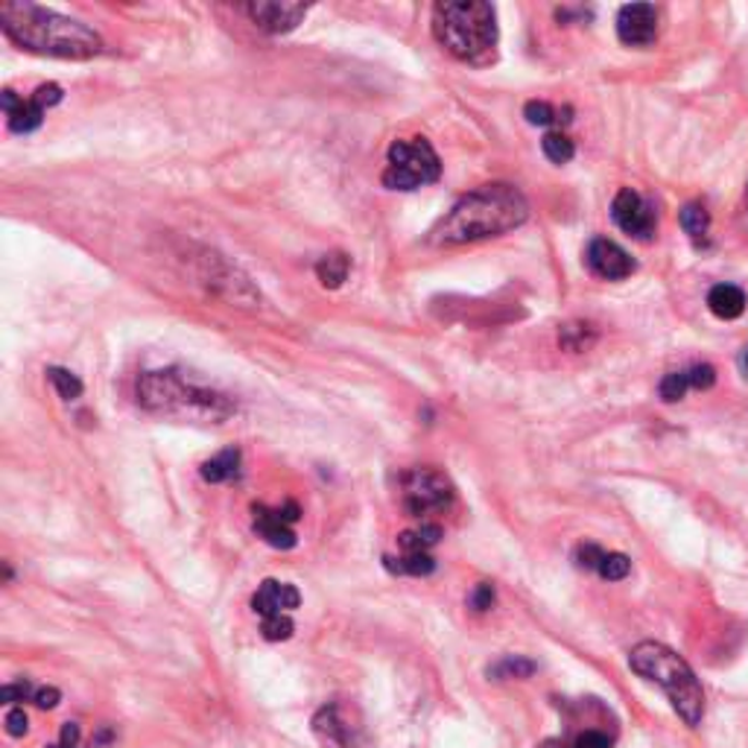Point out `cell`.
Returning <instances> with one entry per match:
<instances>
[{
    "mask_svg": "<svg viewBox=\"0 0 748 748\" xmlns=\"http://www.w3.org/2000/svg\"><path fill=\"white\" fill-rule=\"evenodd\" d=\"M629 666L643 676L647 681L657 685L669 696V702L678 711V716L687 722V725H699L704 716V693L699 678L690 669L685 657L673 652L664 643H655V640H647V643H638L631 649Z\"/></svg>",
    "mask_w": 748,
    "mask_h": 748,
    "instance_id": "4",
    "label": "cell"
},
{
    "mask_svg": "<svg viewBox=\"0 0 748 748\" xmlns=\"http://www.w3.org/2000/svg\"><path fill=\"white\" fill-rule=\"evenodd\" d=\"M386 567L401 576H430L436 570V562L430 553H403L401 558L386 556Z\"/></svg>",
    "mask_w": 748,
    "mask_h": 748,
    "instance_id": "18",
    "label": "cell"
},
{
    "mask_svg": "<svg viewBox=\"0 0 748 748\" xmlns=\"http://www.w3.org/2000/svg\"><path fill=\"white\" fill-rule=\"evenodd\" d=\"M7 731H10V737H24L29 731V720L27 713H24V708H15V711L7 713Z\"/></svg>",
    "mask_w": 748,
    "mask_h": 748,
    "instance_id": "34",
    "label": "cell"
},
{
    "mask_svg": "<svg viewBox=\"0 0 748 748\" xmlns=\"http://www.w3.org/2000/svg\"><path fill=\"white\" fill-rule=\"evenodd\" d=\"M438 541H442V530H438L436 523H421L419 530L403 532L401 539H398V547L403 553H427L430 547H436Z\"/></svg>",
    "mask_w": 748,
    "mask_h": 748,
    "instance_id": "19",
    "label": "cell"
},
{
    "mask_svg": "<svg viewBox=\"0 0 748 748\" xmlns=\"http://www.w3.org/2000/svg\"><path fill=\"white\" fill-rule=\"evenodd\" d=\"M62 97H64V92L59 88L56 83H47V85H38L36 88V94H33V102L36 106H41V109H50V106H59L62 102Z\"/></svg>",
    "mask_w": 748,
    "mask_h": 748,
    "instance_id": "31",
    "label": "cell"
},
{
    "mask_svg": "<svg viewBox=\"0 0 748 748\" xmlns=\"http://www.w3.org/2000/svg\"><path fill=\"white\" fill-rule=\"evenodd\" d=\"M29 696L33 693V687H29V681H12V685H7L3 690H0V699H3V704H15V702H27Z\"/></svg>",
    "mask_w": 748,
    "mask_h": 748,
    "instance_id": "32",
    "label": "cell"
},
{
    "mask_svg": "<svg viewBox=\"0 0 748 748\" xmlns=\"http://www.w3.org/2000/svg\"><path fill=\"white\" fill-rule=\"evenodd\" d=\"M541 149H544V156H547L553 165H567V161L576 156L574 141L567 135H562V132H547L544 141H541Z\"/></svg>",
    "mask_w": 748,
    "mask_h": 748,
    "instance_id": "22",
    "label": "cell"
},
{
    "mask_svg": "<svg viewBox=\"0 0 748 748\" xmlns=\"http://www.w3.org/2000/svg\"><path fill=\"white\" fill-rule=\"evenodd\" d=\"M687 389H690L687 372H669L664 381H661V386H657V395H661L666 403H676L685 398Z\"/></svg>",
    "mask_w": 748,
    "mask_h": 748,
    "instance_id": "25",
    "label": "cell"
},
{
    "mask_svg": "<svg viewBox=\"0 0 748 748\" xmlns=\"http://www.w3.org/2000/svg\"><path fill=\"white\" fill-rule=\"evenodd\" d=\"M535 673V664L527 657H503L500 664H494L488 669V676L494 678H527Z\"/></svg>",
    "mask_w": 748,
    "mask_h": 748,
    "instance_id": "24",
    "label": "cell"
},
{
    "mask_svg": "<svg viewBox=\"0 0 748 748\" xmlns=\"http://www.w3.org/2000/svg\"><path fill=\"white\" fill-rule=\"evenodd\" d=\"M527 217H530V205L518 188L503 182L483 184L450 208V214L430 231V243L462 246V243L497 238L523 226Z\"/></svg>",
    "mask_w": 748,
    "mask_h": 748,
    "instance_id": "1",
    "label": "cell"
},
{
    "mask_svg": "<svg viewBox=\"0 0 748 748\" xmlns=\"http://www.w3.org/2000/svg\"><path fill=\"white\" fill-rule=\"evenodd\" d=\"M240 474V450L238 447H226L222 454H217L214 459H208L202 466V480L205 483H226V480H234Z\"/></svg>",
    "mask_w": 748,
    "mask_h": 748,
    "instance_id": "16",
    "label": "cell"
},
{
    "mask_svg": "<svg viewBox=\"0 0 748 748\" xmlns=\"http://www.w3.org/2000/svg\"><path fill=\"white\" fill-rule=\"evenodd\" d=\"M588 266L593 275H600L605 281H623L635 273V261L623 246H617L614 240L596 238L588 246Z\"/></svg>",
    "mask_w": 748,
    "mask_h": 748,
    "instance_id": "11",
    "label": "cell"
},
{
    "mask_svg": "<svg viewBox=\"0 0 748 748\" xmlns=\"http://www.w3.org/2000/svg\"><path fill=\"white\" fill-rule=\"evenodd\" d=\"M21 102L24 100H19V97H15V92H3V111H7V118H10L12 111L19 109Z\"/></svg>",
    "mask_w": 748,
    "mask_h": 748,
    "instance_id": "39",
    "label": "cell"
},
{
    "mask_svg": "<svg viewBox=\"0 0 748 748\" xmlns=\"http://www.w3.org/2000/svg\"><path fill=\"white\" fill-rule=\"evenodd\" d=\"M433 36L447 53L468 64H485L497 47L494 7L483 0H459L433 7Z\"/></svg>",
    "mask_w": 748,
    "mask_h": 748,
    "instance_id": "3",
    "label": "cell"
},
{
    "mask_svg": "<svg viewBox=\"0 0 748 748\" xmlns=\"http://www.w3.org/2000/svg\"><path fill=\"white\" fill-rule=\"evenodd\" d=\"M386 161H389V167L384 170V184L389 191H419L442 176V161H438L436 149L424 137L395 141L386 153Z\"/></svg>",
    "mask_w": 748,
    "mask_h": 748,
    "instance_id": "6",
    "label": "cell"
},
{
    "mask_svg": "<svg viewBox=\"0 0 748 748\" xmlns=\"http://www.w3.org/2000/svg\"><path fill=\"white\" fill-rule=\"evenodd\" d=\"M137 401L149 412L191 415V419L219 421L231 415V403L210 389H196L176 369L146 372L137 377Z\"/></svg>",
    "mask_w": 748,
    "mask_h": 748,
    "instance_id": "5",
    "label": "cell"
},
{
    "mask_svg": "<svg viewBox=\"0 0 748 748\" xmlns=\"http://www.w3.org/2000/svg\"><path fill=\"white\" fill-rule=\"evenodd\" d=\"M264 638L266 640H287L292 638V620L283 617V614H275V617H264Z\"/></svg>",
    "mask_w": 748,
    "mask_h": 748,
    "instance_id": "28",
    "label": "cell"
},
{
    "mask_svg": "<svg viewBox=\"0 0 748 748\" xmlns=\"http://www.w3.org/2000/svg\"><path fill=\"white\" fill-rule=\"evenodd\" d=\"M348 269H351V261H348L346 252H328L316 264V275H319L322 287H328V290H337V287L346 283Z\"/></svg>",
    "mask_w": 748,
    "mask_h": 748,
    "instance_id": "17",
    "label": "cell"
},
{
    "mask_svg": "<svg viewBox=\"0 0 748 748\" xmlns=\"http://www.w3.org/2000/svg\"><path fill=\"white\" fill-rule=\"evenodd\" d=\"M687 381H690V389H711L716 384V372H713V365L696 363L687 369Z\"/></svg>",
    "mask_w": 748,
    "mask_h": 748,
    "instance_id": "29",
    "label": "cell"
},
{
    "mask_svg": "<svg viewBox=\"0 0 748 748\" xmlns=\"http://www.w3.org/2000/svg\"><path fill=\"white\" fill-rule=\"evenodd\" d=\"M0 29L24 50L56 59H92L102 50L100 36L83 21H73L36 3H3Z\"/></svg>",
    "mask_w": 748,
    "mask_h": 748,
    "instance_id": "2",
    "label": "cell"
},
{
    "mask_svg": "<svg viewBox=\"0 0 748 748\" xmlns=\"http://www.w3.org/2000/svg\"><path fill=\"white\" fill-rule=\"evenodd\" d=\"M80 725L76 722H64V728H62V737H59V743L56 746H50V748H80Z\"/></svg>",
    "mask_w": 748,
    "mask_h": 748,
    "instance_id": "36",
    "label": "cell"
},
{
    "mask_svg": "<svg viewBox=\"0 0 748 748\" xmlns=\"http://www.w3.org/2000/svg\"><path fill=\"white\" fill-rule=\"evenodd\" d=\"M605 550L596 547V544H579L576 547V565L582 567V570H596L600 567V562H603Z\"/></svg>",
    "mask_w": 748,
    "mask_h": 748,
    "instance_id": "30",
    "label": "cell"
},
{
    "mask_svg": "<svg viewBox=\"0 0 748 748\" xmlns=\"http://www.w3.org/2000/svg\"><path fill=\"white\" fill-rule=\"evenodd\" d=\"M278 515H281V518L283 520H287V523H290V527H292V523H295V520H299V518H302V511H299V506H295V503H283V506H281V509H278Z\"/></svg>",
    "mask_w": 748,
    "mask_h": 748,
    "instance_id": "38",
    "label": "cell"
},
{
    "mask_svg": "<svg viewBox=\"0 0 748 748\" xmlns=\"http://www.w3.org/2000/svg\"><path fill=\"white\" fill-rule=\"evenodd\" d=\"M243 10L266 33H290L307 15L304 3H278V0H257V3H246Z\"/></svg>",
    "mask_w": 748,
    "mask_h": 748,
    "instance_id": "9",
    "label": "cell"
},
{
    "mask_svg": "<svg viewBox=\"0 0 748 748\" xmlns=\"http://www.w3.org/2000/svg\"><path fill=\"white\" fill-rule=\"evenodd\" d=\"M299 603H302L299 591H295L292 584L275 582V579H266V582L257 588L255 596H252V608H255V614H261V617H275V614L281 612H292V608H299Z\"/></svg>",
    "mask_w": 748,
    "mask_h": 748,
    "instance_id": "12",
    "label": "cell"
},
{
    "mask_svg": "<svg viewBox=\"0 0 748 748\" xmlns=\"http://www.w3.org/2000/svg\"><path fill=\"white\" fill-rule=\"evenodd\" d=\"M570 748H612V743H608V737H605L603 731H584V734H579V737L574 739V746Z\"/></svg>",
    "mask_w": 748,
    "mask_h": 748,
    "instance_id": "35",
    "label": "cell"
},
{
    "mask_svg": "<svg viewBox=\"0 0 748 748\" xmlns=\"http://www.w3.org/2000/svg\"><path fill=\"white\" fill-rule=\"evenodd\" d=\"M743 369H746V372H748V348H746V351H743Z\"/></svg>",
    "mask_w": 748,
    "mask_h": 748,
    "instance_id": "40",
    "label": "cell"
},
{
    "mask_svg": "<svg viewBox=\"0 0 748 748\" xmlns=\"http://www.w3.org/2000/svg\"><path fill=\"white\" fill-rule=\"evenodd\" d=\"M313 731H316V737L322 739V746L325 748H357L354 737H351V728H348L346 722L339 720L337 704L322 708V711L316 713V720H313Z\"/></svg>",
    "mask_w": 748,
    "mask_h": 748,
    "instance_id": "14",
    "label": "cell"
},
{
    "mask_svg": "<svg viewBox=\"0 0 748 748\" xmlns=\"http://www.w3.org/2000/svg\"><path fill=\"white\" fill-rule=\"evenodd\" d=\"M678 219H681V229H685L687 234H690V240H696V243H702V240L708 238V231H711V214H708V208L699 205V202L685 205Z\"/></svg>",
    "mask_w": 748,
    "mask_h": 748,
    "instance_id": "20",
    "label": "cell"
},
{
    "mask_svg": "<svg viewBox=\"0 0 748 748\" xmlns=\"http://www.w3.org/2000/svg\"><path fill=\"white\" fill-rule=\"evenodd\" d=\"M45 123V109L36 106V102H21L19 109L10 114V129L19 132V135H27V132H36L38 126Z\"/></svg>",
    "mask_w": 748,
    "mask_h": 748,
    "instance_id": "21",
    "label": "cell"
},
{
    "mask_svg": "<svg viewBox=\"0 0 748 748\" xmlns=\"http://www.w3.org/2000/svg\"><path fill=\"white\" fill-rule=\"evenodd\" d=\"M47 377H50V384H53V389L64 401H76L83 395V381L76 374L68 372V369H56L53 365V369H47Z\"/></svg>",
    "mask_w": 748,
    "mask_h": 748,
    "instance_id": "23",
    "label": "cell"
},
{
    "mask_svg": "<svg viewBox=\"0 0 748 748\" xmlns=\"http://www.w3.org/2000/svg\"><path fill=\"white\" fill-rule=\"evenodd\" d=\"M252 515H255V532L261 539L275 550H292L295 547V532L287 520L278 515V509H266V506H252Z\"/></svg>",
    "mask_w": 748,
    "mask_h": 748,
    "instance_id": "13",
    "label": "cell"
},
{
    "mask_svg": "<svg viewBox=\"0 0 748 748\" xmlns=\"http://www.w3.org/2000/svg\"><path fill=\"white\" fill-rule=\"evenodd\" d=\"M523 118L530 120L532 126H550V123H562V111H556L550 102H541V100H532L527 102V109H523Z\"/></svg>",
    "mask_w": 748,
    "mask_h": 748,
    "instance_id": "27",
    "label": "cell"
},
{
    "mask_svg": "<svg viewBox=\"0 0 748 748\" xmlns=\"http://www.w3.org/2000/svg\"><path fill=\"white\" fill-rule=\"evenodd\" d=\"M631 570V562L623 553H605L603 562H600V567H596V574L603 576V579H608V582H620V579H626Z\"/></svg>",
    "mask_w": 748,
    "mask_h": 748,
    "instance_id": "26",
    "label": "cell"
},
{
    "mask_svg": "<svg viewBox=\"0 0 748 748\" xmlns=\"http://www.w3.org/2000/svg\"><path fill=\"white\" fill-rule=\"evenodd\" d=\"M612 217H614V222L626 231V234H631V238H638V240L655 238V229H657L655 210H652V205H649L638 191H631V188H623V191L614 196Z\"/></svg>",
    "mask_w": 748,
    "mask_h": 748,
    "instance_id": "8",
    "label": "cell"
},
{
    "mask_svg": "<svg viewBox=\"0 0 748 748\" xmlns=\"http://www.w3.org/2000/svg\"><path fill=\"white\" fill-rule=\"evenodd\" d=\"M59 699H62V693H59L56 687H41V690H36V696H33V702H36L41 711H53L56 704H59Z\"/></svg>",
    "mask_w": 748,
    "mask_h": 748,
    "instance_id": "37",
    "label": "cell"
},
{
    "mask_svg": "<svg viewBox=\"0 0 748 748\" xmlns=\"http://www.w3.org/2000/svg\"><path fill=\"white\" fill-rule=\"evenodd\" d=\"M708 307H711L720 319H737L746 311V292L734 287V283H716L708 292Z\"/></svg>",
    "mask_w": 748,
    "mask_h": 748,
    "instance_id": "15",
    "label": "cell"
},
{
    "mask_svg": "<svg viewBox=\"0 0 748 748\" xmlns=\"http://www.w3.org/2000/svg\"><path fill=\"white\" fill-rule=\"evenodd\" d=\"M468 603H471V608H474V612H488V608L494 605V588L492 584L488 582L476 584L474 591H471V600H468Z\"/></svg>",
    "mask_w": 748,
    "mask_h": 748,
    "instance_id": "33",
    "label": "cell"
},
{
    "mask_svg": "<svg viewBox=\"0 0 748 748\" xmlns=\"http://www.w3.org/2000/svg\"><path fill=\"white\" fill-rule=\"evenodd\" d=\"M401 503L412 518L438 515L454 503V483L438 468H412L401 476Z\"/></svg>",
    "mask_w": 748,
    "mask_h": 748,
    "instance_id": "7",
    "label": "cell"
},
{
    "mask_svg": "<svg viewBox=\"0 0 748 748\" xmlns=\"http://www.w3.org/2000/svg\"><path fill=\"white\" fill-rule=\"evenodd\" d=\"M617 36L623 45L647 47L657 38V10L649 3H629L617 15Z\"/></svg>",
    "mask_w": 748,
    "mask_h": 748,
    "instance_id": "10",
    "label": "cell"
}]
</instances>
